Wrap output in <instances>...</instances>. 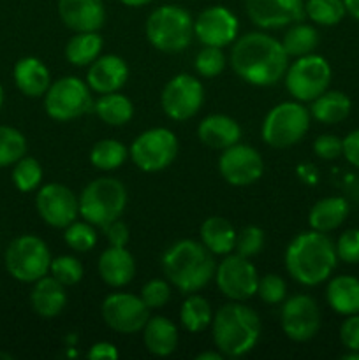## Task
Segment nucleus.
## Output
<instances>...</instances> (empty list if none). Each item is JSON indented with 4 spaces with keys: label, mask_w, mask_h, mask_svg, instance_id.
<instances>
[{
    "label": "nucleus",
    "mask_w": 359,
    "mask_h": 360,
    "mask_svg": "<svg viewBox=\"0 0 359 360\" xmlns=\"http://www.w3.org/2000/svg\"><path fill=\"white\" fill-rule=\"evenodd\" d=\"M310 129V111L299 102H282L263 122V141L275 150L294 146Z\"/></svg>",
    "instance_id": "nucleus-7"
},
{
    "label": "nucleus",
    "mask_w": 359,
    "mask_h": 360,
    "mask_svg": "<svg viewBox=\"0 0 359 360\" xmlns=\"http://www.w3.org/2000/svg\"><path fill=\"white\" fill-rule=\"evenodd\" d=\"M351 98L344 91L326 90L319 97L313 98L310 112H312V116L317 122L326 123V125H334V123L344 122L351 115Z\"/></svg>",
    "instance_id": "nucleus-30"
},
{
    "label": "nucleus",
    "mask_w": 359,
    "mask_h": 360,
    "mask_svg": "<svg viewBox=\"0 0 359 360\" xmlns=\"http://www.w3.org/2000/svg\"><path fill=\"white\" fill-rule=\"evenodd\" d=\"M127 206V190L115 178H97L88 183L80 195V214L95 227H106L118 220Z\"/></svg>",
    "instance_id": "nucleus-6"
},
{
    "label": "nucleus",
    "mask_w": 359,
    "mask_h": 360,
    "mask_svg": "<svg viewBox=\"0 0 359 360\" xmlns=\"http://www.w3.org/2000/svg\"><path fill=\"white\" fill-rule=\"evenodd\" d=\"M51 253L41 238L25 234L11 241L6 250V267L11 276L23 283H35L49 273Z\"/></svg>",
    "instance_id": "nucleus-8"
},
{
    "label": "nucleus",
    "mask_w": 359,
    "mask_h": 360,
    "mask_svg": "<svg viewBox=\"0 0 359 360\" xmlns=\"http://www.w3.org/2000/svg\"><path fill=\"white\" fill-rule=\"evenodd\" d=\"M102 231H104L106 239L111 246H125L129 243V229H127L125 224L120 221V218L102 227Z\"/></svg>",
    "instance_id": "nucleus-48"
},
{
    "label": "nucleus",
    "mask_w": 359,
    "mask_h": 360,
    "mask_svg": "<svg viewBox=\"0 0 359 360\" xmlns=\"http://www.w3.org/2000/svg\"><path fill=\"white\" fill-rule=\"evenodd\" d=\"M180 320L189 333H203L204 329H208V326H211V320H213L210 302L203 295H189L180 309Z\"/></svg>",
    "instance_id": "nucleus-33"
},
{
    "label": "nucleus",
    "mask_w": 359,
    "mask_h": 360,
    "mask_svg": "<svg viewBox=\"0 0 359 360\" xmlns=\"http://www.w3.org/2000/svg\"><path fill=\"white\" fill-rule=\"evenodd\" d=\"M287 294V285L278 274H266L259 278L257 285V295L263 299L266 304H280Z\"/></svg>",
    "instance_id": "nucleus-43"
},
{
    "label": "nucleus",
    "mask_w": 359,
    "mask_h": 360,
    "mask_svg": "<svg viewBox=\"0 0 359 360\" xmlns=\"http://www.w3.org/2000/svg\"><path fill=\"white\" fill-rule=\"evenodd\" d=\"M130 158L144 172H158L169 167L178 155V139L164 127L144 130L130 146Z\"/></svg>",
    "instance_id": "nucleus-11"
},
{
    "label": "nucleus",
    "mask_w": 359,
    "mask_h": 360,
    "mask_svg": "<svg viewBox=\"0 0 359 360\" xmlns=\"http://www.w3.org/2000/svg\"><path fill=\"white\" fill-rule=\"evenodd\" d=\"M344 157L347 158L348 164L359 169V129L352 130L344 139Z\"/></svg>",
    "instance_id": "nucleus-49"
},
{
    "label": "nucleus",
    "mask_w": 359,
    "mask_h": 360,
    "mask_svg": "<svg viewBox=\"0 0 359 360\" xmlns=\"http://www.w3.org/2000/svg\"><path fill=\"white\" fill-rule=\"evenodd\" d=\"M165 278L183 294H194L215 278L213 253L194 239H182L162 255Z\"/></svg>",
    "instance_id": "nucleus-3"
},
{
    "label": "nucleus",
    "mask_w": 359,
    "mask_h": 360,
    "mask_svg": "<svg viewBox=\"0 0 359 360\" xmlns=\"http://www.w3.org/2000/svg\"><path fill=\"white\" fill-rule=\"evenodd\" d=\"M129 77V67L118 55H102L90 63L87 72V84L95 94L104 95L118 91Z\"/></svg>",
    "instance_id": "nucleus-21"
},
{
    "label": "nucleus",
    "mask_w": 359,
    "mask_h": 360,
    "mask_svg": "<svg viewBox=\"0 0 359 360\" xmlns=\"http://www.w3.org/2000/svg\"><path fill=\"white\" fill-rule=\"evenodd\" d=\"M95 112L99 118L111 127H122L129 123L134 116V105L125 95L113 91V94H104L95 102Z\"/></svg>",
    "instance_id": "nucleus-32"
},
{
    "label": "nucleus",
    "mask_w": 359,
    "mask_h": 360,
    "mask_svg": "<svg viewBox=\"0 0 359 360\" xmlns=\"http://www.w3.org/2000/svg\"><path fill=\"white\" fill-rule=\"evenodd\" d=\"M238 18L224 6L204 9L194 21V34L204 46L224 48L238 37Z\"/></svg>",
    "instance_id": "nucleus-18"
},
{
    "label": "nucleus",
    "mask_w": 359,
    "mask_h": 360,
    "mask_svg": "<svg viewBox=\"0 0 359 360\" xmlns=\"http://www.w3.org/2000/svg\"><path fill=\"white\" fill-rule=\"evenodd\" d=\"M120 2H122L123 6H129V7H141V6H146V4L151 2V0H120Z\"/></svg>",
    "instance_id": "nucleus-53"
},
{
    "label": "nucleus",
    "mask_w": 359,
    "mask_h": 360,
    "mask_svg": "<svg viewBox=\"0 0 359 360\" xmlns=\"http://www.w3.org/2000/svg\"><path fill=\"white\" fill-rule=\"evenodd\" d=\"M99 274L102 281L113 288H122L132 281L136 274L134 257L125 246H111L106 248L99 257Z\"/></svg>",
    "instance_id": "nucleus-22"
},
{
    "label": "nucleus",
    "mask_w": 359,
    "mask_h": 360,
    "mask_svg": "<svg viewBox=\"0 0 359 360\" xmlns=\"http://www.w3.org/2000/svg\"><path fill=\"white\" fill-rule=\"evenodd\" d=\"M27 153V139L13 127L0 125V167L14 165Z\"/></svg>",
    "instance_id": "nucleus-37"
},
{
    "label": "nucleus",
    "mask_w": 359,
    "mask_h": 360,
    "mask_svg": "<svg viewBox=\"0 0 359 360\" xmlns=\"http://www.w3.org/2000/svg\"><path fill=\"white\" fill-rule=\"evenodd\" d=\"M344 4L347 13L351 14L354 20L359 21V0H344Z\"/></svg>",
    "instance_id": "nucleus-51"
},
{
    "label": "nucleus",
    "mask_w": 359,
    "mask_h": 360,
    "mask_svg": "<svg viewBox=\"0 0 359 360\" xmlns=\"http://www.w3.org/2000/svg\"><path fill=\"white\" fill-rule=\"evenodd\" d=\"M139 297L150 309L162 308L171 299V287L165 280H150L141 288Z\"/></svg>",
    "instance_id": "nucleus-44"
},
{
    "label": "nucleus",
    "mask_w": 359,
    "mask_h": 360,
    "mask_svg": "<svg viewBox=\"0 0 359 360\" xmlns=\"http://www.w3.org/2000/svg\"><path fill=\"white\" fill-rule=\"evenodd\" d=\"M236 231L229 220L210 217L201 225V243L213 255H229L236 246Z\"/></svg>",
    "instance_id": "nucleus-29"
},
{
    "label": "nucleus",
    "mask_w": 359,
    "mask_h": 360,
    "mask_svg": "<svg viewBox=\"0 0 359 360\" xmlns=\"http://www.w3.org/2000/svg\"><path fill=\"white\" fill-rule=\"evenodd\" d=\"M320 309L310 295L299 294L287 299L282 308V330L292 341H310L320 329Z\"/></svg>",
    "instance_id": "nucleus-16"
},
{
    "label": "nucleus",
    "mask_w": 359,
    "mask_h": 360,
    "mask_svg": "<svg viewBox=\"0 0 359 360\" xmlns=\"http://www.w3.org/2000/svg\"><path fill=\"white\" fill-rule=\"evenodd\" d=\"M319 44V34L312 25L298 23L285 34L282 46L287 51L289 56H305L313 53V49Z\"/></svg>",
    "instance_id": "nucleus-34"
},
{
    "label": "nucleus",
    "mask_w": 359,
    "mask_h": 360,
    "mask_svg": "<svg viewBox=\"0 0 359 360\" xmlns=\"http://www.w3.org/2000/svg\"><path fill=\"white\" fill-rule=\"evenodd\" d=\"M313 151L322 160H334L344 155V139L333 134H322L313 141Z\"/></svg>",
    "instance_id": "nucleus-46"
},
{
    "label": "nucleus",
    "mask_w": 359,
    "mask_h": 360,
    "mask_svg": "<svg viewBox=\"0 0 359 360\" xmlns=\"http://www.w3.org/2000/svg\"><path fill=\"white\" fill-rule=\"evenodd\" d=\"M90 86L76 76H65L49 84L44 94V109L56 122H70L90 111Z\"/></svg>",
    "instance_id": "nucleus-9"
},
{
    "label": "nucleus",
    "mask_w": 359,
    "mask_h": 360,
    "mask_svg": "<svg viewBox=\"0 0 359 360\" xmlns=\"http://www.w3.org/2000/svg\"><path fill=\"white\" fill-rule=\"evenodd\" d=\"M37 213L42 220L55 229H65L80 214V199L73 190L60 183H49L35 197Z\"/></svg>",
    "instance_id": "nucleus-17"
},
{
    "label": "nucleus",
    "mask_w": 359,
    "mask_h": 360,
    "mask_svg": "<svg viewBox=\"0 0 359 360\" xmlns=\"http://www.w3.org/2000/svg\"><path fill=\"white\" fill-rule=\"evenodd\" d=\"M222 357H224V355L220 354V352H217V354H215V352H203V354L201 355H197V360H222Z\"/></svg>",
    "instance_id": "nucleus-52"
},
{
    "label": "nucleus",
    "mask_w": 359,
    "mask_h": 360,
    "mask_svg": "<svg viewBox=\"0 0 359 360\" xmlns=\"http://www.w3.org/2000/svg\"><path fill=\"white\" fill-rule=\"evenodd\" d=\"M215 347L225 357L238 359L253 350L260 338L259 315L241 301L222 306L211 320Z\"/></svg>",
    "instance_id": "nucleus-4"
},
{
    "label": "nucleus",
    "mask_w": 359,
    "mask_h": 360,
    "mask_svg": "<svg viewBox=\"0 0 359 360\" xmlns=\"http://www.w3.org/2000/svg\"><path fill=\"white\" fill-rule=\"evenodd\" d=\"M58 14L74 32H97L106 21L102 0H58Z\"/></svg>",
    "instance_id": "nucleus-20"
},
{
    "label": "nucleus",
    "mask_w": 359,
    "mask_h": 360,
    "mask_svg": "<svg viewBox=\"0 0 359 360\" xmlns=\"http://www.w3.org/2000/svg\"><path fill=\"white\" fill-rule=\"evenodd\" d=\"M102 319L109 329L120 334H136L143 330L150 319V308L141 297L127 292L108 295L102 302Z\"/></svg>",
    "instance_id": "nucleus-14"
},
{
    "label": "nucleus",
    "mask_w": 359,
    "mask_h": 360,
    "mask_svg": "<svg viewBox=\"0 0 359 360\" xmlns=\"http://www.w3.org/2000/svg\"><path fill=\"white\" fill-rule=\"evenodd\" d=\"M63 239H65L69 248H73L74 252L87 253L90 252V250L95 246V243H97V234H95L94 225L88 224L87 220L84 221L74 220L73 224L65 227Z\"/></svg>",
    "instance_id": "nucleus-39"
},
{
    "label": "nucleus",
    "mask_w": 359,
    "mask_h": 360,
    "mask_svg": "<svg viewBox=\"0 0 359 360\" xmlns=\"http://www.w3.org/2000/svg\"><path fill=\"white\" fill-rule=\"evenodd\" d=\"M30 304L34 311L42 319H53L60 315L67 304L65 287L55 280L53 276H42L41 280L35 281L30 294Z\"/></svg>",
    "instance_id": "nucleus-24"
},
{
    "label": "nucleus",
    "mask_w": 359,
    "mask_h": 360,
    "mask_svg": "<svg viewBox=\"0 0 359 360\" xmlns=\"http://www.w3.org/2000/svg\"><path fill=\"white\" fill-rule=\"evenodd\" d=\"M42 181V167L35 158L21 157L14 164L13 183L20 192H32Z\"/></svg>",
    "instance_id": "nucleus-38"
},
{
    "label": "nucleus",
    "mask_w": 359,
    "mask_h": 360,
    "mask_svg": "<svg viewBox=\"0 0 359 360\" xmlns=\"http://www.w3.org/2000/svg\"><path fill=\"white\" fill-rule=\"evenodd\" d=\"M263 245H264L263 229L256 227V225H248V227H245L241 232H238V236H236L234 250L239 253V255L250 259V257L257 255V253L263 250Z\"/></svg>",
    "instance_id": "nucleus-42"
},
{
    "label": "nucleus",
    "mask_w": 359,
    "mask_h": 360,
    "mask_svg": "<svg viewBox=\"0 0 359 360\" xmlns=\"http://www.w3.org/2000/svg\"><path fill=\"white\" fill-rule=\"evenodd\" d=\"M0 359H6V360H11L13 357H11V355H7V354H0Z\"/></svg>",
    "instance_id": "nucleus-55"
},
{
    "label": "nucleus",
    "mask_w": 359,
    "mask_h": 360,
    "mask_svg": "<svg viewBox=\"0 0 359 360\" xmlns=\"http://www.w3.org/2000/svg\"><path fill=\"white\" fill-rule=\"evenodd\" d=\"M204 101V88L199 79L190 74H178L162 90L160 102L165 115L176 122L194 118Z\"/></svg>",
    "instance_id": "nucleus-13"
},
{
    "label": "nucleus",
    "mask_w": 359,
    "mask_h": 360,
    "mask_svg": "<svg viewBox=\"0 0 359 360\" xmlns=\"http://www.w3.org/2000/svg\"><path fill=\"white\" fill-rule=\"evenodd\" d=\"M336 255L341 262L359 264V229H348L338 238Z\"/></svg>",
    "instance_id": "nucleus-45"
},
{
    "label": "nucleus",
    "mask_w": 359,
    "mask_h": 360,
    "mask_svg": "<svg viewBox=\"0 0 359 360\" xmlns=\"http://www.w3.org/2000/svg\"><path fill=\"white\" fill-rule=\"evenodd\" d=\"M102 37L97 32H76L65 46L67 62L76 67H87L101 56Z\"/></svg>",
    "instance_id": "nucleus-31"
},
{
    "label": "nucleus",
    "mask_w": 359,
    "mask_h": 360,
    "mask_svg": "<svg viewBox=\"0 0 359 360\" xmlns=\"http://www.w3.org/2000/svg\"><path fill=\"white\" fill-rule=\"evenodd\" d=\"M127 160V148L116 139H102L94 144L90 162L101 171H115Z\"/></svg>",
    "instance_id": "nucleus-35"
},
{
    "label": "nucleus",
    "mask_w": 359,
    "mask_h": 360,
    "mask_svg": "<svg viewBox=\"0 0 359 360\" xmlns=\"http://www.w3.org/2000/svg\"><path fill=\"white\" fill-rule=\"evenodd\" d=\"M215 281L222 294L231 301H246L257 294L259 274L246 257L227 255L215 269Z\"/></svg>",
    "instance_id": "nucleus-12"
},
{
    "label": "nucleus",
    "mask_w": 359,
    "mask_h": 360,
    "mask_svg": "<svg viewBox=\"0 0 359 360\" xmlns=\"http://www.w3.org/2000/svg\"><path fill=\"white\" fill-rule=\"evenodd\" d=\"M348 217V202L344 197H326L313 204L308 213V224L313 231L327 234L340 227Z\"/></svg>",
    "instance_id": "nucleus-28"
},
{
    "label": "nucleus",
    "mask_w": 359,
    "mask_h": 360,
    "mask_svg": "<svg viewBox=\"0 0 359 360\" xmlns=\"http://www.w3.org/2000/svg\"><path fill=\"white\" fill-rule=\"evenodd\" d=\"M2 102H4V90H2V84H0V108H2Z\"/></svg>",
    "instance_id": "nucleus-54"
},
{
    "label": "nucleus",
    "mask_w": 359,
    "mask_h": 360,
    "mask_svg": "<svg viewBox=\"0 0 359 360\" xmlns=\"http://www.w3.org/2000/svg\"><path fill=\"white\" fill-rule=\"evenodd\" d=\"M331 83V65L320 55L299 56L285 70V86L299 102H312L327 90Z\"/></svg>",
    "instance_id": "nucleus-10"
},
{
    "label": "nucleus",
    "mask_w": 359,
    "mask_h": 360,
    "mask_svg": "<svg viewBox=\"0 0 359 360\" xmlns=\"http://www.w3.org/2000/svg\"><path fill=\"white\" fill-rule=\"evenodd\" d=\"M334 243L324 232L308 231L296 236L285 252V267L298 283L315 287L326 281L336 267Z\"/></svg>",
    "instance_id": "nucleus-2"
},
{
    "label": "nucleus",
    "mask_w": 359,
    "mask_h": 360,
    "mask_svg": "<svg viewBox=\"0 0 359 360\" xmlns=\"http://www.w3.org/2000/svg\"><path fill=\"white\" fill-rule=\"evenodd\" d=\"M49 273L63 287H70V285H76L81 281V278H83V266H81V262L76 257L60 255L51 260Z\"/></svg>",
    "instance_id": "nucleus-40"
},
{
    "label": "nucleus",
    "mask_w": 359,
    "mask_h": 360,
    "mask_svg": "<svg viewBox=\"0 0 359 360\" xmlns=\"http://www.w3.org/2000/svg\"><path fill=\"white\" fill-rule=\"evenodd\" d=\"M218 171L229 185L248 186L260 179L264 172V162L256 148L236 143L222 150L218 158Z\"/></svg>",
    "instance_id": "nucleus-15"
},
{
    "label": "nucleus",
    "mask_w": 359,
    "mask_h": 360,
    "mask_svg": "<svg viewBox=\"0 0 359 360\" xmlns=\"http://www.w3.org/2000/svg\"><path fill=\"white\" fill-rule=\"evenodd\" d=\"M18 90L27 97H41L51 84V76L44 63L34 56L18 60L13 70Z\"/></svg>",
    "instance_id": "nucleus-25"
},
{
    "label": "nucleus",
    "mask_w": 359,
    "mask_h": 360,
    "mask_svg": "<svg viewBox=\"0 0 359 360\" xmlns=\"http://www.w3.org/2000/svg\"><path fill=\"white\" fill-rule=\"evenodd\" d=\"M327 304L340 315H355L359 313V280L354 276L333 278L326 290Z\"/></svg>",
    "instance_id": "nucleus-27"
},
{
    "label": "nucleus",
    "mask_w": 359,
    "mask_h": 360,
    "mask_svg": "<svg viewBox=\"0 0 359 360\" xmlns=\"http://www.w3.org/2000/svg\"><path fill=\"white\" fill-rule=\"evenodd\" d=\"M232 70L253 86H271L285 76L289 55L282 42L263 32H250L231 51Z\"/></svg>",
    "instance_id": "nucleus-1"
},
{
    "label": "nucleus",
    "mask_w": 359,
    "mask_h": 360,
    "mask_svg": "<svg viewBox=\"0 0 359 360\" xmlns=\"http://www.w3.org/2000/svg\"><path fill=\"white\" fill-rule=\"evenodd\" d=\"M146 37L153 48L164 53H180L190 44L194 35V20L180 6H160L148 16Z\"/></svg>",
    "instance_id": "nucleus-5"
},
{
    "label": "nucleus",
    "mask_w": 359,
    "mask_h": 360,
    "mask_svg": "<svg viewBox=\"0 0 359 360\" xmlns=\"http://www.w3.org/2000/svg\"><path fill=\"white\" fill-rule=\"evenodd\" d=\"M305 14L320 27H334L347 14L344 0H306Z\"/></svg>",
    "instance_id": "nucleus-36"
},
{
    "label": "nucleus",
    "mask_w": 359,
    "mask_h": 360,
    "mask_svg": "<svg viewBox=\"0 0 359 360\" xmlns=\"http://www.w3.org/2000/svg\"><path fill=\"white\" fill-rule=\"evenodd\" d=\"M340 340L347 350H359V313L348 315L340 327Z\"/></svg>",
    "instance_id": "nucleus-47"
},
{
    "label": "nucleus",
    "mask_w": 359,
    "mask_h": 360,
    "mask_svg": "<svg viewBox=\"0 0 359 360\" xmlns=\"http://www.w3.org/2000/svg\"><path fill=\"white\" fill-rule=\"evenodd\" d=\"M144 347L157 357H168L178 347V329L165 316H151L143 327Z\"/></svg>",
    "instance_id": "nucleus-26"
},
{
    "label": "nucleus",
    "mask_w": 359,
    "mask_h": 360,
    "mask_svg": "<svg viewBox=\"0 0 359 360\" xmlns=\"http://www.w3.org/2000/svg\"><path fill=\"white\" fill-rule=\"evenodd\" d=\"M246 14L260 28H282L301 21L303 0H245Z\"/></svg>",
    "instance_id": "nucleus-19"
},
{
    "label": "nucleus",
    "mask_w": 359,
    "mask_h": 360,
    "mask_svg": "<svg viewBox=\"0 0 359 360\" xmlns=\"http://www.w3.org/2000/svg\"><path fill=\"white\" fill-rule=\"evenodd\" d=\"M197 136L204 146L211 148V150H225V148L239 143L241 129L231 116L210 115L199 123Z\"/></svg>",
    "instance_id": "nucleus-23"
},
{
    "label": "nucleus",
    "mask_w": 359,
    "mask_h": 360,
    "mask_svg": "<svg viewBox=\"0 0 359 360\" xmlns=\"http://www.w3.org/2000/svg\"><path fill=\"white\" fill-rule=\"evenodd\" d=\"M196 70L203 77H217L225 67V56L222 53V48L215 46H204L196 56Z\"/></svg>",
    "instance_id": "nucleus-41"
},
{
    "label": "nucleus",
    "mask_w": 359,
    "mask_h": 360,
    "mask_svg": "<svg viewBox=\"0 0 359 360\" xmlns=\"http://www.w3.org/2000/svg\"><path fill=\"white\" fill-rule=\"evenodd\" d=\"M87 357L92 360H116L118 359V350H116L115 345L108 343V341H101V343L92 345Z\"/></svg>",
    "instance_id": "nucleus-50"
}]
</instances>
